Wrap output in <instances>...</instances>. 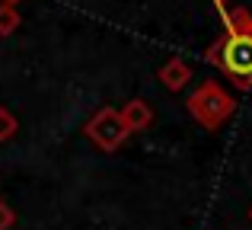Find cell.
Instances as JSON below:
<instances>
[{"label":"cell","instance_id":"cell-9","mask_svg":"<svg viewBox=\"0 0 252 230\" xmlns=\"http://www.w3.org/2000/svg\"><path fill=\"white\" fill-rule=\"evenodd\" d=\"M13 224H16V211H13V208L0 198V230H10Z\"/></svg>","mask_w":252,"mask_h":230},{"label":"cell","instance_id":"cell-1","mask_svg":"<svg viewBox=\"0 0 252 230\" xmlns=\"http://www.w3.org/2000/svg\"><path fill=\"white\" fill-rule=\"evenodd\" d=\"M208 61L217 64L240 90L252 87V35L243 32H223L208 51Z\"/></svg>","mask_w":252,"mask_h":230},{"label":"cell","instance_id":"cell-11","mask_svg":"<svg viewBox=\"0 0 252 230\" xmlns=\"http://www.w3.org/2000/svg\"><path fill=\"white\" fill-rule=\"evenodd\" d=\"M0 3H6V6H16V3H23V0H0Z\"/></svg>","mask_w":252,"mask_h":230},{"label":"cell","instance_id":"cell-8","mask_svg":"<svg viewBox=\"0 0 252 230\" xmlns=\"http://www.w3.org/2000/svg\"><path fill=\"white\" fill-rule=\"evenodd\" d=\"M16 128H19L16 115H13L6 106H0V141H10V137L16 134Z\"/></svg>","mask_w":252,"mask_h":230},{"label":"cell","instance_id":"cell-4","mask_svg":"<svg viewBox=\"0 0 252 230\" xmlns=\"http://www.w3.org/2000/svg\"><path fill=\"white\" fill-rule=\"evenodd\" d=\"M189 80H191V67H189V61H182V58H169V61L160 67V83L169 90V93L185 90Z\"/></svg>","mask_w":252,"mask_h":230},{"label":"cell","instance_id":"cell-6","mask_svg":"<svg viewBox=\"0 0 252 230\" xmlns=\"http://www.w3.org/2000/svg\"><path fill=\"white\" fill-rule=\"evenodd\" d=\"M223 26L227 32H243V35H252V13L249 10H233L223 16Z\"/></svg>","mask_w":252,"mask_h":230},{"label":"cell","instance_id":"cell-3","mask_svg":"<svg viewBox=\"0 0 252 230\" xmlns=\"http://www.w3.org/2000/svg\"><path fill=\"white\" fill-rule=\"evenodd\" d=\"M83 134L90 137V141L96 144L99 150L112 154V150H118L125 141H128L131 131H128V125H125V118H122V112H118V109L105 106V109H99V112L83 125Z\"/></svg>","mask_w":252,"mask_h":230},{"label":"cell","instance_id":"cell-5","mask_svg":"<svg viewBox=\"0 0 252 230\" xmlns=\"http://www.w3.org/2000/svg\"><path fill=\"white\" fill-rule=\"evenodd\" d=\"M122 118H125V125H128L131 134H134V131H147L150 125H154V109H150L144 99H131L128 106L122 109Z\"/></svg>","mask_w":252,"mask_h":230},{"label":"cell","instance_id":"cell-10","mask_svg":"<svg viewBox=\"0 0 252 230\" xmlns=\"http://www.w3.org/2000/svg\"><path fill=\"white\" fill-rule=\"evenodd\" d=\"M214 6L220 10V16H227V13H230V10H227V0H214Z\"/></svg>","mask_w":252,"mask_h":230},{"label":"cell","instance_id":"cell-7","mask_svg":"<svg viewBox=\"0 0 252 230\" xmlns=\"http://www.w3.org/2000/svg\"><path fill=\"white\" fill-rule=\"evenodd\" d=\"M16 26H19V13H16V6L0 3V35H13V32H16Z\"/></svg>","mask_w":252,"mask_h":230},{"label":"cell","instance_id":"cell-2","mask_svg":"<svg viewBox=\"0 0 252 230\" xmlns=\"http://www.w3.org/2000/svg\"><path fill=\"white\" fill-rule=\"evenodd\" d=\"M185 106H189L191 118H195L201 128H208V131H217L230 115L236 112L233 96H230L217 80H204L201 87L189 96V102H185Z\"/></svg>","mask_w":252,"mask_h":230},{"label":"cell","instance_id":"cell-12","mask_svg":"<svg viewBox=\"0 0 252 230\" xmlns=\"http://www.w3.org/2000/svg\"><path fill=\"white\" fill-rule=\"evenodd\" d=\"M249 221H252V211H249Z\"/></svg>","mask_w":252,"mask_h":230}]
</instances>
